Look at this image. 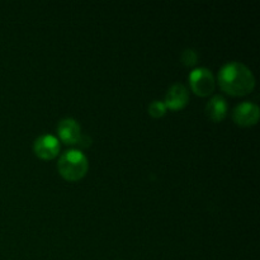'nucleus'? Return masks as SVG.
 <instances>
[{
	"label": "nucleus",
	"instance_id": "1",
	"mask_svg": "<svg viewBox=\"0 0 260 260\" xmlns=\"http://www.w3.org/2000/svg\"><path fill=\"white\" fill-rule=\"evenodd\" d=\"M218 84L226 94L233 96L248 95L255 88V78L248 66L233 61L218 71Z\"/></svg>",
	"mask_w": 260,
	"mask_h": 260
},
{
	"label": "nucleus",
	"instance_id": "2",
	"mask_svg": "<svg viewBox=\"0 0 260 260\" xmlns=\"http://www.w3.org/2000/svg\"><path fill=\"white\" fill-rule=\"evenodd\" d=\"M89 169L88 157L80 150H68L60 156L57 170L61 177L68 182H78L85 177Z\"/></svg>",
	"mask_w": 260,
	"mask_h": 260
},
{
	"label": "nucleus",
	"instance_id": "3",
	"mask_svg": "<svg viewBox=\"0 0 260 260\" xmlns=\"http://www.w3.org/2000/svg\"><path fill=\"white\" fill-rule=\"evenodd\" d=\"M189 84L192 91L200 96H207L215 90V78L206 68H197L189 74Z\"/></svg>",
	"mask_w": 260,
	"mask_h": 260
},
{
	"label": "nucleus",
	"instance_id": "4",
	"mask_svg": "<svg viewBox=\"0 0 260 260\" xmlns=\"http://www.w3.org/2000/svg\"><path fill=\"white\" fill-rule=\"evenodd\" d=\"M260 111L256 104L251 102H244L236 106L233 112V119L236 124L243 127H250L259 121Z\"/></svg>",
	"mask_w": 260,
	"mask_h": 260
},
{
	"label": "nucleus",
	"instance_id": "5",
	"mask_svg": "<svg viewBox=\"0 0 260 260\" xmlns=\"http://www.w3.org/2000/svg\"><path fill=\"white\" fill-rule=\"evenodd\" d=\"M33 151L40 159L52 160L60 152V144H58V140L52 135H42L36 139L33 144Z\"/></svg>",
	"mask_w": 260,
	"mask_h": 260
},
{
	"label": "nucleus",
	"instance_id": "6",
	"mask_svg": "<svg viewBox=\"0 0 260 260\" xmlns=\"http://www.w3.org/2000/svg\"><path fill=\"white\" fill-rule=\"evenodd\" d=\"M57 135L61 141L66 145L79 144L81 139L80 124L74 118H63L58 122Z\"/></svg>",
	"mask_w": 260,
	"mask_h": 260
},
{
	"label": "nucleus",
	"instance_id": "7",
	"mask_svg": "<svg viewBox=\"0 0 260 260\" xmlns=\"http://www.w3.org/2000/svg\"><path fill=\"white\" fill-rule=\"evenodd\" d=\"M188 101H189L188 89L183 84H174L167 91L164 104L167 107V109L178 111V109L184 108L187 106Z\"/></svg>",
	"mask_w": 260,
	"mask_h": 260
},
{
	"label": "nucleus",
	"instance_id": "8",
	"mask_svg": "<svg viewBox=\"0 0 260 260\" xmlns=\"http://www.w3.org/2000/svg\"><path fill=\"white\" fill-rule=\"evenodd\" d=\"M206 113L213 122H221L228 116V103L221 95H215L206 106Z\"/></svg>",
	"mask_w": 260,
	"mask_h": 260
},
{
	"label": "nucleus",
	"instance_id": "9",
	"mask_svg": "<svg viewBox=\"0 0 260 260\" xmlns=\"http://www.w3.org/2000/svg\"><path fill=\"white\" fill-rule=\"evenodd\" d=\"M167 112V107H165L164 102L161 101H154L149 106V113L150 116L154 117V118H160L162 117Z\"/></svg>",
	"mask_w": 260,
	"mask_h": 260
},
{
	"label": "nucleus",
	"instance_id": "10",
	"mask_svg": "<svg viewBox=\"0 0 260 260\" xmlns=\"http://www.w3.org/2000/svg\"><path fill=\"white\" fill-rule=\"evenodd\" d=\"M197 60H198V55L194 50H190V48H188V50L183 51L182 61L185 66L196 65V63H197Z\"/></svg>",
	"mask_w": 260,
	"mask_h": 260
}]
</instances>
